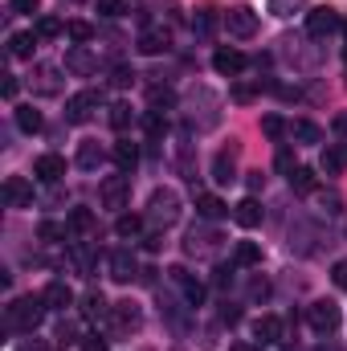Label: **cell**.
<instances>
[{
  "mask_svg": "<svg viewBox=\"0 0 347 351\" xmlns=\"http://www.w3.org/2000/svg\"><path fill=\"white\" fill-rule=\"evenodd\" d=\"M0 196H4L8 208H29V204H33V184H29L25 176H8L4 188H0Z\"/></svg>",
  "mask_w": 347,
  "mask_h": 351,
  "instance_id": "52a82bcc",
  "label": "cell"
},
{
  "mask_svg": "<svg viewBox=\"0 0 347 351\" xmlns=\"http://www.w3.org/2000/svg\"><path fill=\"white\" fill-rule=\"evenodd\" d=\"M282 351H298V348H282Z\"/></svg>",
  "mask_w": 347,
  "mask_h": 351,
  "instance_id": "be15d7a7",
  "label": "cell"
},
{
  "mask_svg": "<svg viewBox=\"0 0 347 351\" xmlns=\"http://www.w3.org/2000/svg\"><path fill=\"white\" fill-rule=\"evenodd\" d=\"M94 66H98V62H94V53H90L86 45H74V49L66 53V70H70V74H78V78L94 74Z\"/></svg>",
  "mask_w": 347,
  "mask_h": 351,
  "instance_id": "2e32d148",
  "label": "cell"
},
{
  "mask_svg": "<svg viewBox=\"0 0 347 351\" xmlns=\"http://www.w3.org/2000/svg\"><path fill=\"white\" fill-rule=\"evenodd\" d=\"M261 217H265V208L258 204V196H246L241 204H233V221H237L241 229H258Z\"/></svg>",
  "mask_w": 347,
  "mask_h": 351,
  "instance_id": "30bf717a",
  "label": "cell"
},
{
  "mask_svg": "<svg viewBox=\"0 0 347 351\" xmlns=\"http://www.w3.org/2000/svg\"><path fill=\"white\" fill-rule=\"evenodd\" d=\"M225 29H229L233 37H241V41H246V37H254V33H258V12H254V8H246V4H237V8H229V12H225Z\"/></svg>",
  "mask_w": 347,
  "mask_h": 351,
  "instance_id": "5b68a950",
  "label": "cell"
},
{
  "mask_svg": "<svg viewBox=\"0 0 347 351\" xmlns=\"http://www.w3.org/2000/svg\"><path fill=\"white\" fill-rule=\"evenodd\" d=\"M213 25H217V21H213V12H208V8H200V12L192 16V29H196L200 37H208V33H213Z\"/></svg>",
  "mask_w": 347,
  "mask_h": 351,
  "instance_id": "b9f144b4",
  "label": "cell"
},
{
  "mask_svg": "<svg viewBox=\"0 0 347 351\" xmlns=\"http://www.w3.org/2000/svg\"><path fill=\"white\" fill-rule=\"evenodd\" d=\"M213 241H217V233H208V229H188L184 250H188V254H208V250H213Z\"/></svg>",
  "mask_w": 347,
  "mask_h": 351,
  "instance_id": "d4e9b609",
  "label": "cell"
},
{
  "mask_svg": "<svg viewBox=\"0 0 347 351\" xmlns=\"http://www.w3.org/2000/svg\"><path fill=\"white\" fill-rule=\"evenodd\" d=\"M331 282H335L339 290H347V262H335V269H331Z\"/></svg>",
  "mask_w": 347,
  "mask_h": 351,
  "instance_id": "681fc988",
  "label": "cell"
},
{
  "mask_svg": "<svg viewBox=\"0 0 347 351\" xmlns=\"http://www.w3.org/2000/svg\"><path fill=\"white\" fill-rule=\"evenodd\" d=\"M33 176H37V180H45V184H58V180L66 176V160L49 152V156H41V160L33 164Z\"/></svg>",
  "mask_w": 347,
  "mask_h": 351,
  "instance_id": "4fadbf2b",
  "label": "cell"
},
{
  "mask_svg": "<svg viewBox=\"0 0 347 351\" xmlns=\"http://www.w3.org/2000/svg\"><path fill=\"white\" fill-rule=\"evenodd\" d=\"M115 164H119V172L127 176V172H135V164H139V147L131 143V139H123V143H115Z\"/></svg>",
  "mask_w": 347,
  "mask_h": 351,
  "instance_id": "ffe728a7",
  "label": "cell"
},
{
  "mask_svg": "<svg viewBox=\"0 0 347 351\" xmlns=\"http://www.w3.org/2000/svg\"><path fill=\"white\" fill-rule=\"evenodd\" d=\"M110 319H115L119 331H135V327L143 323V315H139L135 302H115V306H110Z\"/></svg>",
  "mask_w": 347,
  "mask_h": 351,
  "instance_id": "9a60e30c",
  "label": "cell"
},
{
  "mask_svg": "<svg viewBox=\"0 0 347 351\" xmlns=\"http://www.w3.org/2000/svg\"><path fill=\"white\" fill-rule=\"evenodd\" d=\"M37 4H41V0H12V12H29V16H33Z\"/></svg>",
  "mask_w": 347,
  "mask_h": 351,
  "instance_id": "816d5d0a",
  "label": "cell"
},
{
  "mask_svg": "<svg viewBox=\"0 0 347 351\" xmlns=\"http://www.w3.org/2000/svg\"><path fill=\"white\" fill-rule=\"evenodd\" d=\"M94 229V213L90 208H74L70 213V233H90Z\"/></svg>",
  "mask_w": 347,
  "mask_h": 351,
  "instance_id": "e575fe53",
  "label": "cell"
},
{
  "mask_svg": "<svg viewBox=\"0 0 347 351\" xmlns=\"http://www.w3.org/2000/svg\"><path fill=\"white\" fill-rule=\"evenodd\" d=\"M344 58H347V45H344Z\"/></svg>",
  "mask_w": 347,
  "mask_h": 351,
  "instance_id": "03108f58",
  "label": "cell"
},
{
  "mask_svg": "<svg viewBox=\"0 0 347 351\" xmlns=\"http://www.w3.org/2000/svg\"><path fill=\"white\" fill-rule=\"evenodd\" d=\"M261 184H265V176H261V172H250V188H254V192H258Z\"/></svg>",
  "mask_w": 347,
  "mask_h": 351,
  "instance_id": "91938a15",
  "label": "cell"
},
{
  "mask_svg": "<svg viewBox=\"0 0 347 351\" xmlns=\"http://www.w3.org/2000/svg\"><path fill=\"white\" fill-rule=\"evenodd\" d=\"M339 25H344V21H339V12H335V8H327V4H323V8H315V12H307V33H311V37H331Z\"/></svg>",
  "mask_w": 347,
  "mask_h": 351,
  "instance_id": "ba28073f",
  "label": "cell"
},
{
  "mask_svg": "<svg viewBox=\"0 0 347 351\" xmlns=\"http://www.w3.org/2000/svg\"><path fill=\"white\" fill-rule=\"evenodd\" d=\"M254 335H258L261 343H278V339H282V319H274V315H261L258 323H254Z\"/></svg>",
  "mask_w": 347,
  "mask_h": 351,
  "instance_id": "cb8c5ba5",
  "label": "cell"
},
{
  "mask_svg": "<svg viewBox=\"0 0 347 351\" xmlns=\"http://www.w3.org/2000/svg\"><path fill=\"white\" fill-rule=\"evenodd\" d=\"M254 98V86H233V102H250Z\"/></svg>",
  "mask_w": 347,
  "mask_h": 351,
  "instance_id": "db71d44e",
  "label": "cell"
},
{
  "mask_svg": "<svg viewBox=\"0 0 347 351\" xmlns=\"http://www.w3.org/2000/svg\"><path fill=\"white\" fill-rule=\"evenodd\" d=\"M41 298H45V306H49V311H66V306L74 302V290H70V282H62V278H58V282H49V286L41 290Z\"/></svg>",
  "mask_w": 347,
  "mask_h": 351,
  "instance_id": "8fae6325",
  "label": "cell"
},
{
  "mask_svg": "<svg viewBox=\"0 0 347 351\" xmlns=\"http://www.w3.org/2000/svg\"><path fill=\"white\" fill-rule=\"evenodd\" d=\"M290 188L294 192H315V172L311 168H294L290 172Z\"/></svg>",
  "mask_w": 347,
  "mask_h": 351,
  "instance_id": "836d02e7",
  "label": "cell"
},
{
  "mask_svg": "<svg viewBox=\"0 0 347 351\" xmlns=\"http://www.w3.org/2000/svg\"><path fill=\"white\" fill-rule=\"evenodd\" d=\"M33 45H37V37H33V33H12L8 53H12V58H33Z\"/></svg>",
  "mask_w": 347,
  "mask_h": 351,
  "instance_id": "f1b7e54d",
  "label": "cell"
},
{
  "mask_svg": "<svg viewBox=\"0 0 347 351\" xmlns=\"http://www.w3.org/2000/svg\"><path fill=\"white\" fill-rule=\"evenodd\" d=\"M16 351H53V348H49V343H41V339H29L25 348H16Z\"/></svg>",
  "mask_w": 347,
  "mask_h": 351,
  "instance_id": "11a10c76",
  "label": "cell"
},
{
  "mask_svg": "<svg viewBox=\"0 0 347 351\" xmlns=\"http://www.w3.org/2000/svg\"><path fill=\"white\" fill-rule=\"evenodd\" d=\"M16 90H21V82H16V78H8V82H4V98H16Z\"/></svg>",
  "mask_w": 347,
  "mask_h": 351,
  "instance_id": "6f0895ef",
  "label": "cell"
},
{
  "mask_svg": "<svg viewBox=\"0 0 347 351\" xmlns=\"http://www.w3.org/2000/svg\"><path fill=\"white\" fill-rule=\"evenodd\" d=\"M339 204H344L339 196H323V208H327V213H339Z\"/></svg>",
  "mask_w": 347,
  "mask_h": 351,
  "instance_id": "9f6ffc18",
  "label": "cell"
},
{
  "mask_svg": "<svg viewBox=\"0 0 347 351\" xmlns=\"http://www.w3.org/2000/svg\"><path fill=\"white\" fill-rule=\"evenodd\" d=\"M147 221L160 225V229H168V225L180 221V196H176L172 188H156V192H152V200H147Z\"/></svg>",
  "mask_w": 347,
  "mask_h": 351,
  "instance_id": "7a4b0ae2",
  "label": "cell"
},
{
  "mask_svg": "<svg viewBox=\"0 0 347 351\" xmlns=\"http://www.w3.org/2000/svg\"><path fill=\"white\" fill-rule=\"evenodd\" d=\"M110 306H106V298H102V290H90L86 298H82V315L86 319H102Z\"/></svg>",
  "mask_w": 347,
  "mask_h": 351,
  "instance_id": "1f68e13d",
  "label": "cell"
},
{
  "mask_svg": "<svg viewBox=\"0 0 347 351\" xmlns=\"http://www.w3.org/2000/svg\"><path fill=\"white\" fill-rule=\"evenodd\" d=\"M70 262H74L78 274H90V269H94V254H90L86 241H74V245H70Z\"/></svg>",
  "mask_w": 347,
  "mask_h": 351,
  "instance_id": "484cf974",
  "label": "cell"
},
{
  "mask_svg": "<svg viewBox=\"0 0 347 351\" xmlns=\"http://www.w3.org/2000/svg\"><path fill=\"white\" fill-rule=\"evenodd\" d=\"M98 196H102V204L106 208H127V196H131V180L127 176H106L102 180V188H98Z\"/></svg>",
  "mask_w": 347,
  "mask_h": 351,
  "instance_id": "8992f818",
  "label": "cell"
},
{
  "mask_svg": "<svg viewBox=\"0 0 347 351\" xmlns=\"http://www.w3.org/2000/svg\"><path fill=\"white\" fill-rule=\"evenodd\" d=\"M78 348H82V351H106V339H102L98 331H90V335H82V339H78Z\"/></svg>",
  "mask_w": 347,
  "mask_h": 351,
  "instance_id": "ee69618b",
  "label": "cell"
},
{
  "mask_svg": "<svg viewBox=\"0 0 347 351\" xmlns=\"http://www.w3.org/2000/svg\"><path fill=\"white\" fill-rule=\"evenodd\" d=\"M66 37L82 45V41H90V37H94V29H90L86 21H70V25H66Z\"/></svg>",
  "mask_w": 347,
  "mask_h": 351,
  "instance_id": "ab89813d",
  "label": "cell"
},
{
  "mask_svg": "<svg viewBox=\"0 0 347 351\" xmlns=\"http://www.w3.org/2000/svg\"><path fill=\"white\" fill-rule=\"evenodd\" d=\"M102 164V147L94 143V139H86L82 147H78V168H86V172H94Z\"/></svg>",
  "mask_w": 347,
  "mask_h": 351,
  "instance_id": "4316f807",
  "label": "cell"
},
{
  "mask_svg": "<svg viewBox=\"0 0 347 351\" xmlns=\"http://www.w3.org/2000/svg\"><path fill=\"white\" fill-rule=\"evenodd\" d=\"M143 127H147V135H164V131H168V123L160 119V110H152V114L143 119Z\"/></svg>",
  "mask_w": 347,
  "mask_h": 351,
  "instance_id": "f6af8a7d",
  "label": "cell"
},
{
  "mask_svg": "<svg viewBox=\"0 0 347 351\" xmlns=\"http://www.w3.org/2000/svg\"><path fill=\"white\" fill-rule=\"evenodd\" d=\"M229 351H261V348H254V343H233Z\"/></svg>",
  "mask_w": 347,
  "mask_h": 351,
  "instance_id": "94428289",
  "label": "cell"
},
{
  "mask_svg": "<svg viewBox=\"0 0 347 351\" xmlns=\"http://www.w3.org/2000/svg\"><path fill=\"white\" fill-rule=\"evenodd\" d=\"M302 8H307V0H270V12L274 16H294Z\"/></svg>",
  "mask_w": 347,
  "mask_h": 351,
  "instance_id": "8d00e7d4",
  "label": "cell"
},
{
  "mask_svg": "<svg viewBox=\"0 0 347 351\" xmlns=\"http://www.w3.org/2000/svg\"><path fill=\"white\" fill-rule=\"evenodd\" d=\"M16 127H21L25 135H37V131H41V114H37L33 106H16Z\"/></svg>",
  "mask_w": 347,
  "mask_h": 351,
  "instance_id": "f546056e",
  "label": "cell"
},
{
  "mask_svg": "<svg viewBox=\"0 0 347 351\" xmlns=\"http://www.w3.org/2000/svg\"><path fill=\"white\" fill-rule=\"evenodd\" d=\"M274 164H278V172H294V156H290V152H278V160H274Z\"/></svg>",
  "mask_w": 347,
  "mask_h": 351,
  "instance_id": "f907efd6",
  "label": "cell"
},
{
  "mask_svg": "<svg viewBox=\"0 0 347 351\" xmlns=\"http://www.w3.org/2000/svg\"><path fill=\"white\" fill-rule=\"evenodd\" d=\"M45 298L41 294H25V298H12L8 302V311H4V319H8V327L12 331H25V335H33L37 331V323L45 319Z\"/></svg>",
  "mask_w": 347,
  "mask_h": 351,
  "instance_id": "6da1fadb",
  "label": "cell"
},
{
  "mask_svg": "<svg viewBox=\"0 0 347 351\" xmlns=\"http://www.w3.org/2000/svg\"><path fill=\"white\" fill-rule=\"evenodd\" d=\"M168 45H172V37H168L164 29H143V33H139V53H147V58L164 53Z\"/></svg>",
  "mask_w": 347,
  "mask_h": 351,
  "instance_id": "e0dca14e",
  "label": "cell"
},
{
  "mask_svg": "<svg viewBox=\"0 0 347 351\" xmlns=\"http://www.w3.org/2000/svg\"><path fill=\"white\" fill-rule=\"evenodd\" d=\"M344 37H347V21H344Z\"/></svg>",
  "mask_w": 347,
  "mask_h": 351,
  "instance_id": "e7e4bbea",
  "label": "cell"
},
{
  "mask_svg": "<svg viewBox=\"0 0 347 351\" xmlns=\"http://www.w3.org/2000/svg\"><path fill=\"white\" fill-rule=\"evenodd\" d=\"M131 119H135V114H131V106H127V102H115V106H110V114H106V123H110L115 131H127V127H131Z\"/></svg>",
  "mask_w": 347,
  "mask_h": 351,
  "instance_id": "d6a6232c",
  "label": "cell"
},
{
  "mask_svg": "<svg viewBox=\"0 0 347 351\" xmlns=\"http://www.w3.org/2000/svg\"><path fill=\"white\" fill-rule=\"evenodd\" d=\"M315 351H339V343H331V339H327V343H319Z\"/></svg>",
  "mask_w": 347,
  "mask_h": 351,
  "instance_id": "6125c7cd",
  "label": "cell"
},
{
  "mask_svg": "<svg viewBox=\"0 0 347 351\" xmlns=\"http://www.w3.org/2000/svg\"><path fill=\"white\" fill-rule=\"evenodd\" d=\"M37 233H41V241H62V237H66V229H62V225H53V221H41V229H37Z\"/></svg>",
  "mask_w": 347,
  "mask_h": 351,
  "instance_id": "7bdbcfd3",
  "label": "cell"
},
{
  "mask_svg": "<svg viewBox=\"0 0 347 351\" xmlns=\"http://www.w3.org/2000/svg\"><path fill=\"white\" fill-rule=\"evenodd\" d=\"M172 282L184 290V298H188V306H200L204 302V282H196V278H188V269H172Z\"/></svg>",
  "mask_w": 347,
  "mask_h": 351,
  "instance_id": "5bb4252c",
  "label": "cell"
},
{
  "mask_svg": "<svg viewBox=\"0 0 347 351\" xmlns=\"http://www.w3.org/2000/svg\"><path fill=\"white\" fill-rule=\"evenodd\" d=\"M233 156H237V147H229V152H221V156L213 160V180H217V184H229V180H237Z\"/></svg>",
  "mask_w": 347,
  "mask_h": 351,
  "instance_id": "603a6c76",
  "label": "cell"
},
{
  "mask_svg": "<svg viewBox=\"0 0 347 351\" xmlns=\"http://www.w3.org/2000/svg\"><path fill=\"white\" fill-rule=\"evenodd\" d=\"M323 172L327 176L347 172V143H331V147H323Z\"/></svg>",
  "mask_w": 347,
  "mask_h": 351,
  "instance_id": "d6986e66",
  "label": "cell"
},
{
  "mask_svg": "<svg viewBox=\"0 0 347 351\" xmlns=\"http://www.w3.org/2000/svg\"><path fill=\"white\" fill-rule=\"evenodd\" d=\"M33 90H37V94H58V90H62L58 66H37V70H33Z\"/></svg>",
  "mask_w": 347,
  "mask_h": 351,
  "instance_id": "ac0fdd59",
  "label": "cell"
},
{
  "mask_svg": "<svg viewBox=\"0 0 347 351\" xmlns=\"http://www.w3.org/2000/svg\"><path fill=\"white\" fill-rule=\"evenodd\" d=\"M286 127H290V123H282L278 114H265V119H261V131H265L270 139H282V135H286Z\"/></svg>",
  "mask_w": 347,
  "mask_h": 351,
  "instance_id": "60d3db41",
  "label": "cell"
},
{
  "mask_svg": "<svg viewBox=\"0 0 347 351\" xmlns=\"http://www.w3.org/2000/svg\"><path fill=\"white\" fill-rule=\"evenodd\" d=\"M196 213L204 217V221H221L229 208H225V200L221 196H213V192H204V196H196Z\"/></svg>",
  "mask_w": 347,
  "mask_h": 351,
  "instance_id": "7402d4cb",
  "label": "cell"
},
{
  "mask_svg": "<svg viewBox=\"0 0 347 351\" xmlns=\"http://www.w3.org/2000/svg\"><path fill=\"white\" fill-rule=\"evenodd\" d=\"M233 262H237V265H258L261 262V245H258V241H237Z\"/></svg>",
  "mask_w": 347,
  "mask_h": 351,
  "instance_id": "83f0119b",
  "label": "cell"
},
{
  "mask_svg": "<svg viewBox=\"0 0 347 351\" xmlns=\"http://www.w3.org/2000/svg\"><path fill=\"white\" fill-rule=\"evenodd\" d=\"M221 319H225V323H229V327H233V323H241V311H237V306H229V302H225V311H221Z\"/></svg>",
  "mask_w": 347,
  "mask_h": 351,
  "instance_id": "f5cc1de1",
  "label": "cell"
},
{
  "mask_svg": "<svg viewBox=\"0 0 347 351\" xmlns=\"http://www.w3.org/2000/svg\"><path fill=\"white\" fill-rule=\"evenodd\" d=\"M213 70L225 74V78H237V74L246 70V53H241V49H217V53H213Z\"/></svg>",
  "mask_w": 347,
  "mask_h": 351,
  "instance_id": "9c48e42d",
  "label": "cell"
},
{
  "mask_svg": "<svg viewBox=\"0 0 347 351\" xmlns=\"http://www.w3.org/2000/svg\"><path fill=\"white\" fill-rule=\"evenodd\" d=\"M131 82H135V70H127V66H119V70H115V74H110V86H131Z\"/></svg>",
  "mask_w": 347,
  "mask_h": 351,
  "instance_id": "7dc6e473",
  "label": "cell"
},
{
  "mask_svg": "<svg viewBox=\"0 0 347 351\" xmlns=\"http://www.w3.org/2000/svg\"><path fill=\"white\" fill-rule=\"evenodd\" d=\"M98 106H102V90H78V94L66 102V119H70V123H86Z\"/></svg>",
  "mask_w": 347,
  "mask_h": 351,
  "instance_id": "277c9868",
  "label": "cell"
},
{
  "mask_svg": "<svg viewBox=\"0 0 347 351\" xmlns=\"http://www.w3.org/2000/svg\"><path fill=\"white\" fill-rule=\"evenodd\" d=\"M307 323H311L319 335H331V331L339 327V306H335L331 298H319V302H311V311H307Z\"/></svg>",
  "mask_w": 347,
  "mask_h": 351,
  "instance_id": "3957f363",
  "label": "cell"
},
{
  "mask_svg": "<svg viewBox=\"0 0 347 351\" xmlns=\"http://www.w3.org/2000/svg\"><path fill=\"white\" fill-rule=\"evenodd\" d=\"M250 298H254V302H265V298H270V282H265V278H254V282H250Z\"/></svg>",
  "mask_w": 347,
  "mask_h": 351,
  "instance_id": "bcb514c9",
  "label": "cell"
},
{
  "mask_svg": "<svg viewBox=\"0 0 347 351\" xmlns=\"http://www.w3.org/2000/svg\"><path fill=\"white\" fill-rule=\"evenodd\" d=\"M135 274H139V262L131 258V250H115L110 254V278L115 282H131Z\"/></svg>",
  "mask_w": 347,
  "mask_h": 351,
  "instance_id": "7c38bea8",
  "label": "cell"
},
{
  "mask_svg": "<svg viewBox=\"0 0 347 351\" xmlns=\"http://www.w3.org/2000/svg\"><path fill=\"white\" fill-rule=\"evenodd\" d=\"M123 8H127L123 0H98V12H102V16H119Z\"/></svg>",
  "mask_w": 347,
  "mask_h": 351,
  "instance_id": "c3c4849f",
  "label": "cell"
},
{
  "mask_svg": "<svg viewBox=\"0 0 347 351\" xmlns=\"http://www.w3.org/2000/svg\"><path fill=\"white\" fill-rule=\"evenodd\" d=\"M58 33H62V21H58V16H41V21H37V37H41V41H53Z\"/></svg>",
  "mask_w": 347,
  "mask_h": 351,
  "instance_id": "74e56055",
  "label": "cell"
},
{
  "mask_svg": "<svg viewBox=\"0 0 347 351\" xmlns=\"http://www.w3.org/2000/svg\"><path fill=\"white\" fill-rule=\"evenodd\" d=\"M335 131H339V135H347V110H344V114H335Z\"/></svg>",
  "mask_w": 347,
  "mask_h": 351,
  "instance_id": "680465c9",
  "label": "cell"
},
{
  "mask_svg": "<svg viewBox=\"0 0 347 351\" xmlns=\"http://www.w3.org/2000/svg\"><path fill=\"white\" fill-rule=\"evenodd\" d=\"M53 339H58V348H66V343H78L82 335H78V327H74L70 319H62V323H58V331H53Z\"/></svg>",
  "mask_w": 347,
  "mask_h": 351,
  "instance_id": "d590c367",
  "label": "cell"
},
{
  "mask_svg": "<svg viewBox=\"0 0 347 351\" xmlns=\"http://www.w3.org/2000/svg\"><path fill=\"white\" fill-rule=\"evenodd\" d=\"M286 135H290V139H298V143H319V139H323V131H319L311 119H294V123L286 127Z\"/></svg>",
  "mask_w": 347,
  "mask_h": 351,
  "instance_id": "44dd1931",
  "label": "cell"
},
{
  "mask_svg": "<svg viewBox=\"0 0 347 351\" xmlns=\"http://www.w3.org/2000/svg\"><path fill=\"white\" fill-rule=\"evenodd\" d=\"M115 233H119V237H139V233H143V217H135V213H123V217L115 221Z\"/></svg>",
  "mask_w": 347,
  "mask_h": 351,
  "instance_id": "4dcf8cb0",
  "label": "cell"
},
{
  "mask_svg": "<svg viewBox=\"0 0 347 351\" xmlns=\"http://www.w3.org/2000/svg\"><path fill=\"white\" fill-rule=\"evenodd\" d=\"M147 98H152V110H164V106H176V94L168 86H152V94H147Z\"/></svg>",
  "mask_w": 347,
  "mask_h": 351,
  "instance_id": "f35d334b",
  "label": "cell"
}]
</instances>
